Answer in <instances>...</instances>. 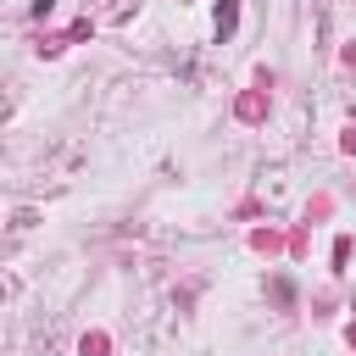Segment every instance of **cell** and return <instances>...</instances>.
I'll return each instance as SVG.
<instances>
[{"mask_svg": "<svg viewBox=\"0 0 356 356\" xmlns=\"http://www.w3.org/2000/svg\"><path fill=\"white\" fill-rule=\"evenodd\" d=\"M50 6H56V0H33V11H39V17H44V11H50Z\"/></svg>", "mask_w": 356, "mask_h": 356, "instance_id": "cell-1", "label": "cell"}]
</instances>
